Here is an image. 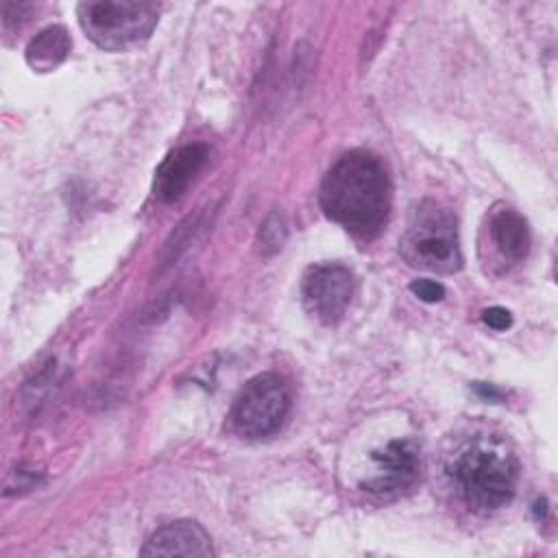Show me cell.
<instances>
[{
    "instance_id": "cell-1",
    "label": "cell",
    "mask_w": 558,
    "mask_h": 558,
    "mask_svg": "<svg viewBox=\"0 0 558 558\" xmlns=\"http://www.w3.org/2000/svg\"><path fill=\"white\" fill-rule=\"evenodd\" d=\"M320 207L351 235L377 238L390 214V181L384 163L366 150L344 153L323 179Z\"/></svg>"
},
{
    "instance_id": "cell-2",
    "label": "cell",
    "mask_w": 558,
    "mask_h": 558,
    "mask_svg": "<svg viewBox=\"0 0 558 558\" xmlns=\"http://www.w3.org/2000/svg\"><path fill=\"white\" fill-rule=\"evenodd\" d=\"M447 473L469 508L497 510L514 495L519 462L501 440L482 436L451 456Z\"/></svg>"
},
{
    "instance_id": "cell-3",
    "label": "cell",
    "mask_w": 558,
    "mask_h": 558,
    "mask_svg": "<svg viewBox=\"0 0 558 558\" xmlns=\"http://www.w3.org/2000/svg\"><path fill=\"white\" fill-rule=\"evenodd\" d=\"M399 244L401 257L414 268L447 275L462 266L456 218L436 201H421L412 209Z\"/></svg>"
},
{
    "instance_id": "cell-4",
    "label": "cell",
    "mask_w": 558,
    "mask_h": 558,
    "mask_svg": "<svg viewBox=\"0 0 558 558\" xmlns=\"http://www.w3.org/2000/svg\"><path fill=\"white\" fill-rule=\"evenodd\" d=\"M78 22L85 35L105 50H124L144 41L159 17V7L140 0L81 2Z\"/></svg>"
},
{
    "instance_id": "cell-5",
    "label": "cell",
    "mask_w": 558,
    "mask_h": 558,
    "mask_svg": "<svg viewBox=\"0 0 558 558\" xmlns=\"http://www.w3.org/2000/svg\"><path fill=\"white\" fill-rule=\"evenodd\" d=\"M290 412V388L272 373H262L244 384L231 408V423L244 438L275 434Z\"/></svg>"
},
{
    "instance_id": "cell-6",
    "label": "cell",
    "mask_w": 558,
    "mask_h": 558,
    "mask_svg": "<svg viewBox=\"0 0 558 558\" xmlns=\"http://www.w3.org/2000/svg\"><path fill=\"white\" fill-rule=\"evenodd\" d=\"M353 296V275L340 264L312 266L303 277V303L325 325L338 323Z\"/></svg>"
},
{
    "instance_id": "cell-7",
    "label": "cell",
    "mask_w": 558,
    "mask_h": 558,
    "mask_svg": "<svg viewBox=\"0 0 558 558\" xmlns=\"http://www.w3.org/2000/svg\"><path fill=\"white\" fill-rule=\"evenodd\" d=\"M373 475L362 482L364 490L375 495H395L408 488L418 475V449L408 438L386 442L371 453Z\"/></svg>"
},
{
    "instance_id": "cell-8",
    "label": "cell",
    "mask_w": 558,
    "mask_h": 558,
    "mask_svg": "<svg viewBox=\"0 0 558 558\" xmlns=\"http://www.w3.org/2000/svg\"><path fill=\"white\" fill-rule=\"evenodd\" d=\"M207 161V146L205 144H185L174 148L166 155V159L155 170V183L153 192L161 203H174L179 201L194 177L201 172V168Z\"/></svg>"
},
{
    "instance_id": "cell-9",
    "label": "cell",
    "mask_w": 558,
    "mask_h": 558,
    "mask_svg": "<svg viewBox=\"0 0 558 558\" xmlns=\"http://www.w3.org/2000/svg\"><path fill=\"white\" fill-rule=\"evenodd\" d=\"M142 556H214L209 534L196 521H172L159 527L142 547Z\"/></svg>"
},
{
    "instance_id": "cell-10",
    "label": "cell",
    "mask_w": 558,
    "mask_h": 558,
    "mask_svg": "<svg viewBox=\"0 0 558 558\" xmlns=\"http://www.w3.org/2000/svg\"><path fill=\"white\" fill-rule=\"evenodd\" d=\"M488 238L506 264L521 262L530 251V229L514 209H497L488 218Z\"/></svg>"
},
{
    "instance_id": "cell-11",
    "label": "cell",
    "mask_w": 558,
    "mask_h": 558,
    "mask_svg": "<svg viewBox=\"0 0 558 558\" xmlns=\"http://www.w3.org/2000/svg\"><path fill=\"white\" fill-rule=\"evenodd\" d=\"M70 52V35L63 26L39 31L26 46V63L37 72L54 70Z\"/></svg>"
},
{
    "instance_id": "cell-12",
    "label": "cell",
    "mask_w": 558,
    "mask_h": 558,
    "mask_svg": "<svg viewBox=\"0 0 558 558\" xmlns=\"http://www.w3.org/2000/svg\"><path fill=\"white\" fill-rule=\"evenodd\" d=\"M286 242V222L279 214H270L257 233V244L262 255H275Z\"/></svg>"
},
{
    "instance_id": "cell-13",
    "label": "cell",
    "mask_w": 558,
    "mask_h": 558,
    "mask_svg": "<svg viewBox=\"0 0 558 558\" xmlns=\"http://www.w3.org/2000/svg\"><path fill=\"white\" fill-rule=\"evenodd\" d=\"M410 290L416 299L425 301V303H438L445 296V286L432 279H416L410 283Z\"/></svg>"
},
{
    "instance_id": "cell-14",
    "label": "cell",
    "mask_w": 558,
    "mask_h": 558,
    "mask_svg": "<svg viewBox=\"0 0 558 558\" xmlns=\"http://www.w3.org/2000/svg\"><path fill=\"white\" fill-rule=\"evenodd\" d=\"M482 320H484V325H488L495 331H506L512 325V314L506 307L493 305L482 312Z\"/></svg>"
},
{
    "instance_id": "cell-15",
    "label": "cell",
    "mask_w": 558,
    "mask_h": 558,
    "mask_svg": "<svg viewBox=\"0 0 558 558\" xmlns=\"http://www.w3.org/2000/svg\"><path fill=\"white\" fill-rule=\"evenodd\" d=\"M475 390L482 399H499V390H495L493 386H486V384H475Z\"/></svg>"
}]
</instances>
